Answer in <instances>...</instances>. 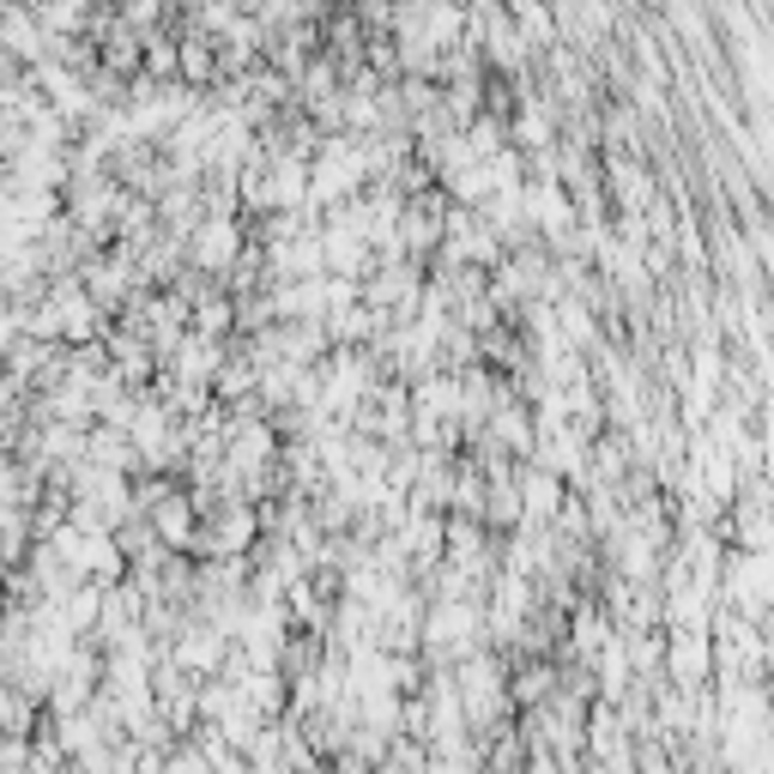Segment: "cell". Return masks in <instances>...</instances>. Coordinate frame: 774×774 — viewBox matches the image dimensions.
<instances>
[{
    "label": "cell",
    "mask_w": 774,
    "mask_h": 774,
    "mask_svg": "<svg viewBox=\"0 0 774 774\" xmlns=\"http://www.w3.org/2000/svg\"><path fill=\"white\" fill-rule=\"evenodd\" d=\"M672 672H683V683H702V672H708V641L695 636V629H683V636L672 641Z\"/></svg>",
    "instance_id": "cell-1"
}]
</instances>
